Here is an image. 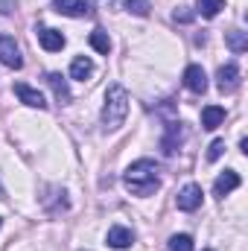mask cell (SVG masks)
<instances>
[{
    "label": "cell",
    "instance_id": "6da1fadb",
    "mask_svg": "<svg viewBox=\"0 0 248 251\" xmlns=\"http://www.w3.org/2000/svg\"><path fill=\"white\" fill-rule=\"evenodd\" d=\"M158 173H161V167L155 161L140 158V161H134L123 173V184L131 196H152L155 190L161 187V176Z\"/></svg>",
    "mask_w": 248,
    "mask_h": 251
},
{
    "label": "cell",
    "instance_id": "7a4b0ae2",
    "mask_svg": "<svg viewBox=\"0 0 248 251\" xmlns=\"http://www.w3.org/2000/svg\"><path fill=\"white\" fill-rule=\"evenodd\" d=\"M125 114H128V94L123 85H111L105 91V102H102V128L117 131L125 123Z\"/></svg>",
    "mask_w": 248,
    "mask_h": 251
},
{
    "label": "cell",
    "instance_id": "3957f363",
    "mask_svg": "<svg viewBox=\"0 0 248 251\" xmlns=\"http://www.w3.org/2000/svg\"><path fill=\"white\" fill-rule=\"evenodd\" d=\"M0 64L3 67H12V70H21L24 67V56H21L15 38H9V35H0Z\"/></svg>",
    "mask_w": 248,
    "mask_h": 251
},
{
    "label": "cell",
    "instance_id": "277c9868",
    "mask_svg": "<svg viewBox=\"0 0 248 251\" xmlns=\"http://www.w3.org/2000/svg\"><path fill=\"white\" fill-rule=\"evenodd\" d=\"M216 85H219L222 94H234V91L240 88V67H237L234 62H228L225 67H219V73H216Z\"/></svg>",
    "mask_w": 248,
    "mask_h": 251
},
{
    "label": "cell",
    "instance_id": "5b68a950",
    "mask_svg": "<svg viewBox=\"0 0 248 251\" xmlns=\"http://www.w3.org/2000/svg\"><path fill=\"white\" fill-rule=\"evenodd\" d=\"M201 187L198 184H187V187H181V193H178V199H175V204H178V210H184V213H193V210H198L201 207Z\"/></svg>",
    "mask_w": 248,
    "mask_h": 251
},
{
    "label": "cell",
    "instance_id": "8992f818",
    "mask_svg": "<svg viewBox=\"0 0 248 251\" xmlns=\"http://www.w3.org/2000/svg\"><path fill=\"white\" fill-rule=\"evenodd\" d=\"M184 85L187 91H193V94H204L207 91V73H204V67L201 64H190L184 70Z\"/></svg>",
    "mask_w": 248,
    "mask_h": 251
},
{
    "label": "cell",
    "instance_id": "52a82bcc",
    "mask_svg": "<svg viewBox=\"0 0 248 251\" xmlns=\"http://www.w3.org/2000/svg\"><path fill=\"white\" fill-rule=\"evenodd\" d=\"M53 12L67 15V18H85L91 15V6L88 0H53Z\"/></svg>",
    "mask_w": 248,
    "mask_h": 251
},
{
    "label": "cell",
    "instance_id": "ba28073f",
    "mask_svg": "<svg viewBox=\"0 0 248 251\" xmlns=\"http://www.w3.org/2000/svg\"><path fill=\"white\" fill-rule=\"evenodd\" d=\"M15 94H18V100H21L24 105H29V108H38V111L47 108V100L41 97V91H35V88H29V85H24V82L15 85Z\"/></svg>",
    "mask_w": 248,
    "mask_h": 251
},
{
    "label": "cell",
    "instance_id": "9c48e42d",
    "mask_svg": "<svg viewBox=\"0 0 248 251\" xmlns=\"http://www.w3.org/2000/svg\"><path fill=\"white\" fill-rule=\"evenodd\" d=\"M38 44L47 50V53H59V50H64V35L59 32V29H50V26H41L38 29Z\"/></svg>",
    "mask_w": 248,
    "mask_h": 251
},
{
    "label": "cell",
    "instance_id": "30bf717a",
    "mask_svg": "<svg viewBox=\"0 0 248 251\" xmlns=\"http://www.w3.org/2000/svg\"><path fill=\"white\" fill-rule=\"evenodd\" d=\"M240 187V173H234V170H225L216 181H213V196H219V199H225L228 193H234V190Z\"/></svg>",
    "mask_w": 248,
    "mask_h": 251
},
{
    "label": "cell",
    "instance_id": "8fae6325",
    "mask_svg": "<svg viewBox=\"0 0 248 251\" xmlns=\"http://www.w3.org/2000/svg\"><path fill=\"white\" fill-rule=\"evenodd\" d=\"M105 243H108L111 249L123 251V249H128V246L134 243V234H131L128 228H123V225H114V228H108V237H105Z\"/></svg>",
    "mask_w": 248,
    "mask_h": 251
},
{
    "label": "cell",
    "instance_id": "7c38bea8",
    "mask_svg": "<svg viewBox=\"0 0 248 251\" xmlns=\"http://www.w3.org/2000/svg\"><path fill=\"white\" fill-rule=\"evenodd\" d=\"M181 137H184L181 123H167V134H164V140H161L164 155H175V149L181 146Z\"/></svg>",
    "mask_w": 248,
    "mask_h": 251
},
{
    "label": "cell",
    "instance_id": "4fadbf2b",
    "mask_svg": "<svg viewBox=\"0 0 248 251\" xmlns=\"http://www.w3.org/2000/svg\"><path fill=\"white\" fill-rule=\"evenodd\" d=\"M225 123V108L222 105H204L201 108V126L204 128H219V126Z\"/></svg>",
    "mask_w": 248,
    "mask_h": 251
},
{
    "label": "cell",
    "instance_id": "5bb4252c",
    "mask_svg": "<svg viewBox=\"0 0 248 251\" xmlns=\"http://www.w3.org/2000/svg\"><path fill=\"white\" fill-rule=\"evenodd\" d=\"M91 76H94V62H91L88 56H76L73 64H70V79L85 82V79H91Z\"/></svg>",
    "mask_w": 248,
    "mask_h": 251
},
{
    "label": "cell",
    "instance_id": "9a60e30c",
    "mask_svg": "<svg viewBox=\"0 0 248 251\" xmlns=\"http://www.w3.org/2000/svg\"><path fill=\"white\" fill-rule=\"evenodd\" d=\"M47 82H50V88H53V94H56V100L67 105L70 102V88H67V79H64L62 73H47Z\"/></svg>",
    "mask_w": 248,
    "mask_h": 251
},
{
    "label": "cell",
    "instance_id": "2e32d148",
    "mask_svg": "<svg viewBox=\"0 0 248 251\" xmlns=\"http://www.w3.org/2000/svg\"><path fill=\"white\" fill-rule=\"evenodd\" d=\"M88 41H91V47H94L97 53H102V56H108V53H111V38H108V32H105V29H94Z\"/></svg>",
    "mask_w": 248,
    "mask_h": 251
},
{
    "label": "cell",
    "instance_id": "e0dca14e",
    "mask_svg": "<svg viewBox=\"0 0 248 251\" xmlns=\"http://www.w3.org/2000/svg\"><path fill=\"white\" fill-rule=\"evenodd\" d=\"M225 9V0H198V12L201 18H216Z\"/></svg>",
    "mask_w": 248,
    "mask_h": 251
},
{
    "label": "cell",
    "instance_id": "ac0fdd59",
    "mask_svg": "<svg viewBox=\"0 0 248 251\" xmlns=\"http://www.w3.org/2000/svg\"><path fill=\"white\" fill-rule=\"evenodd\" d=\"M228 47L234 50V53H246L248 50V32H228Z\"/></svg>",
    "mask_w": 248,
    "mask_h": 251
},
{
    "label": "cell",
    "instance_id": "d6986e66",
    "mask_svg": "<svg viewBox=\"0 0 248 251\" xmlns=\"http://www.w3.org/2000/svg\"><path fill=\"white\" fill-rule=\"evenodd\" d=\"M123 6H125V12H131V15H137V18H146L149 9H152L149 0H125Z\"/></svg>",
    "mask_w": 248,
    "mask_h": 251
},
{
    "label": "cell",
    "instance_id": "ffe728a7",
    "mask_svg": "<svg viewBox=\"0 0 248 251\" xmlns=\"http://www.w3.org/2000/svg\"><path fill=\"white\" fill-rule=\"evenodd\" d=\"M170 251H193V237H190V234H175V237H170Z\"/></svg>",
    "mask_w": 248,
    "mask_h": 251
},
{
    "label": "cell",
    "instance_id": "44dd1931",
    "mask_svg": "<svg viewBox=\"0 0 248 251\" xmlns=\"http://www.w3.org/2000/svg\"><path fill=\"white\" fill-rule=\"evenodd\" d=\"M222 152H225V140H213V143L207 146V161H219Z\"/></svg>",
    "mask_w": 248,
    "mask_h": 251
},
{
    "label": "cell",
    "instance_id": "7402d4cb",
    "mask_svg": "<svg viewBox=\"0 0 248 251\" xmlns=\"http://www.w3.org/2000/svg\"><path fill=\"white\" fill-rule=\"evenodd\" d=\"M173 18H175V21H181V24H187V21H193V12H184V9L178 12V9H175V12H173Z\"/></svg>",
    "mask_w": 248,
    "mask_h": 251
},
{
    "label": "cell",
    "instance_id": "603a6c76",
    "mask_svg": "<svg viewBox=\"0 0 248 251\" xmlns=\"http://www.w3.org/2000/svg\"><path fill=\"white\" fill-rule=\"evenodd\" d=\"M12 12V3L9 0H0V15H9Z\"/></svg>",
    "mask_w": 248,
    "mask_h": 251
},
{
    "label": "cell",
    "instance_id": "cb8c5ba5",
    "mask_svg": "<svg viewBox=\"0 0 248 251\" xmlns=\"http://www.w3.org/2000/svg\"><path fill=\"white\" fill-rule=\"evenodd\" d=\"M0 225H3V219H0Z\"/></svg>",
    "mask_w": 248,
    "mask_h": 251
}]
</instances>
